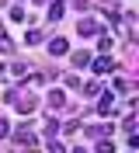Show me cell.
I'll use <instances>...</instances> for the list:
<instances>
[{
    "instance_id": "1",
    "label": "cell",
    "mask_w": 139,
    "mask_h": 153,
    "mask_svg": "<svg viewBox=\"0 0 139 153\" xmlns=\"http://www.w3.org/2000/svg\"><path fill=\"white\" fill-rule=\"evenodd\" d=\"M49 52H52V56H66V52H70L66 38H52V42H49Z\"/></svg>"
},
{
    "instance_id": "2",
    "label": "cell",
    "mask_w": 139,
    "mask_h": 153,
    "mask_svg": "<svg viewBox=\"0 0 139 153\" xmlns=\"http://www.w3.org/2000/svg\"><path fill=\"white\" fill-rule=\"evenodd\" d=\"M14 139H18V143H28V146H35V132H31L28 125H21L18 132H14Z\"/></svg>"
},
{
    "instance_id": "3",
    "label": "cell",
    "mask_w": 139,
    "mask_h": 153,
    "mask_svg": "<svg viewBox=\"0 0 139 153\" xmlns=\"http://www.w3.org/2000/svg\"><path fill=\"white\" fill-rule=\"evenodd\" d=\"M94 70H97V73H111V70H115V59H111V56H101L97 63H94Z\"/></svg>"
},
{
    "instance_id": "4",
    "label": "cell",
    "mask_w": 139,
    "mask_h": 153,
    "mask_svg": "<svg viewBox=\"0 0 139 153\" xmlns=\"http://www.w3.org/2000/svg\"><path fill=\"white\" fill-rule=\"evenodd\" d=\"M111 105H115V94L108 91V94H101V101H97V111H101V115H108V111H111Z\"/></svg>"
},
{
    "instance_id": "5",
    "label": "cell",
    "mask_w": 139,
    "mask_h": 153,
    "mask_svg": "<svg viewBox=\"0 0 139 153\" xmlns=\"http://www.w3.org/2000/svg\"><path fill=\"white\" fill-rule=\"evenodd\" d=\"M59 18H63V0H56L49 7V21H59Z\"/></svg>"
},
{
    "instance_id": "6",
    "label": "cell",
    "mask_w": 139,
    "mask_h": 153,
    "mask_svg": "<svg viewBox=\"0 0 139 153\" xmlns=\"http://www.w3.org/2000/svg\"><path fill=\"white\" fill-rule=\"evenodd\" d=\"M83 31H87V35H94V31H97V21L83 18V21H80V35H83Z\"/></svg>"
},
{
    "instance_id": "7",
    "label": "cell",
    "mask_w": 139,
    "mask_h": 153,
    "mask_svg": "<svg viewBox=\"0 0 139 153\" xmlns=\"http://www.w3.org/2000/svg\"><path fill=\"white\" fill-rule=\"evenodd\" d=\"M87 63H91V56H87V52H73V66H87Z\"/></svg>"
},
{
    "instance_id": "8",
    "label": "cell",
    "mask_w": 139,
    "mask_h": 153,
    "mask_svg": "<svg viewBox=\"0 0 139 153\" xmlns=\"http://www.w3.org/2000/svg\"><path fill=\"white\" fill-rule=\"evenodd\" d=\"M49 105L59 108V105H63V94H59V91H52V94H49Z\"/></svg>"
},
{
    "instance_id": "9",
    "label": "cell",
    "mask_w": 139,
    "mask_h": 153,
    "mask_svg": "<svg viewBox=\"0 0 139 153\" xmlns=\"http://www.w3.org/2000/svg\"><path fill=\"white\" fill-rule=\"evenodd\" d=\"M49 153H66V150H63L59 143H52V146H49Z\"/></svg>"
},
{
    "instance_id": "10",
    "label": "cell",
    "mask_w": 139,
    "mask_h": 153,
    "mask_svg": "<svg viewBox=\"0 0 139 153\" xmlns=\"http://www.w3.org/2000/svg\"><path fill=\"white\" fill-rule=\"evenodd\" d=\"M0 136H7V122H4V118H0Z\"/></svg>"
}]
</instances>
